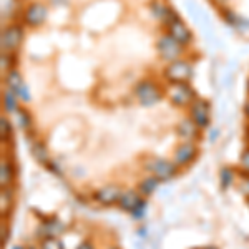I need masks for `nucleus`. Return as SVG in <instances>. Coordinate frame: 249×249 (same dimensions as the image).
<instances>
[{
    "label": "nucleus",
    "instance_id": "9",
    "mask_svg": "<svg viewBox=\"0 0 249 249\" xmlns=\"http://www.w3.org/2000/svg\"><path fill=\"white\" fill-rule=\"evenodd\" d=\"M122 193L123 190L118 184H107V186H102L100 190L95 191L93 198L102 206H115V204H118L120 198H122Z\"/></svg>",
    "mask_w": 249,
    "mask_h": 249
},
{
    "label": "nucleus",
    "instance_id": "19",
    "mask_svg": "<svg viewBox=\"0 0 249 249\" xmlns=\"http://www.w3.org/2000/svg\"><path fill=\"white\" fill-rule=\"evenodd\" d=\"M12 208H14V191H12V186L2 188V193H0V211H2V216L9 214Z\"/></svg>",
    "mask_w": 249,
    "mask_h": 249
},
{
    "label": "nucleus",
    "instance_id": "31",
    "mask_svg": "<svg viewBox=\"0 0 249 249\" xmlns=\"http://www.w3.org/2000/svg\"><path fill=\"white\" fill-rule=\"evenodd\" d=\"M201 249H218V248H214V246H208V248H201Z\"/></svg>",
    "mask_w": 249,
    "mask_h": 249
},
{
    "label": "nucleus",
    "instance_id": "36",
    "mask_svg": "<svg viewBox=\"0 0 249 249\" xmlns=\"http://www.w3.org/2000/svg\"><path fill=\"white\" fill-rule=\"evenodd\" d=\"M248 186H249V184H248Z\"/></svg>",
    "mask_w": 249,
    "mask_h": 249
},
{
    "label": "nucleus",
    "instance_id": "12",
    "mask_svg": "<svg viewBox=\"0 0 249 249\" xmlns=\"http://www.w3.org/2000/svg\"><path fill=\"white\" fill-rule=\"evenodd\" d=\"M151 12H153L155 18L166 27L175 22L176 18H179L178 15H176V12L173 10L166 2H163V0H155V2L151 3Z\"/></svg>",
    "mask_w": 249,
    "mask_h": 249
},
{
    "label": "nucleus",
    "instance_id": "35",
    "mask_svg": "<svg viewBox=\"0 0 249 249\" xmlns=\"http://www.w3.org/2000/svg\"><path fill=\"white\" fill-rule=\"evenodd\" d=\"M29 249H37V248H29Z\"/></svg>",
    "mask_w": 249,
    "mask_h": 249
},
{
    "label": "nucleus",
    "instance_id": "11",
    "mask_svg": "<svg viewBox=\"0 0 249 249\" xmlns=\"http://www.w3.org/2000/svg\"><path fill=\"white\" fill-rule=\"evenodd\" d=\"M47 20V7L40 2L30 3L23 12V22L29 27H40Z\"/></svg>",
    "mask_w": 249,
    "mask_h": 249
},
{
    "label": "nucleus",
    "instance_id": "27",
    "mask_svg": "<svg viewBox=\"0 0 249 249\" xmlns=\"http://www.w3.org/2000/svg\"><path fill=\"white\" fill-rule=\"evenodd\" d=\"M144 211H146V198H144L143 201L140 203V206L136 208V210H135L133 213H131V214H133V218H135V219H143Z\"/></svg>",
    "mask_w": 249,
    "mask_h": 249
},
{
    "label": "nucleus",
    "instance_id": "33",
    "mask_svg": "<svg viewBox=\"0 0 249 249\" xmlns=\"http://www.w3.org/2000/svg\"><path fill=\"white\" fill-rule=\"evenodd\" d=\"M246 203H248V206H249V196H248V198H246Z\"/></svg>",
    "mask_w": 249,
    "mask_h": 249
},
{
    "label": "nucleus",
    "instance_id": "2",
    "mask_svg": "<svg viewBox=\"0 0 249 249\" xmlns=\"http://www.w3.org/2000/svg\"><path fill=\"white\" fill-rule=\"evenodd\" d=\"M143 164H144V170L150 173V175L160 178L161 181L173 179L176 175H178V170H179L173 161H168V160H164V158H156V156L144 160Z\"/></svg>",
    "mask_w": 249,
    "mask_h": 249
},
{
    "label": "nucleus",
    "instance_id": "34",
    "mask_svg": "<svg viewBox=\"0 0 249 249\" xmlns=\"http://www.w3.org/2000/svg\"><path fill=\"white\" fill-rule=\"evenodd\" d=\"M248 91H249V80H248Z\"/></svg>",
    "mask_w": 249,
    "mask_h": 249
},
{
    "label": "nucleus",
    "instance_id": "4",
    "mask_svg": "<svg viewBox=\"0 0 249 249\" xmlns=\"http://www.w3.org/2000/svg\"><path fill=\"white\" fill-rule=\"evenodd\" d=\"M166 98L175 107H190L196 100L195 90L188 83H170L166 87Z\"/></svg>",
    "mask_w": 249,
    "mask_h": 249
},
{
    "label": "nucleus",
    "instance_id": "18",
    "mask_svg": "<svg viewBox=\"0 0 249 249\" xmlns=\"http://www.w3.org/2000/svg\"><path fill=\"white\" fill-rule=\"evenodd\" d=\"M63 230V224L60 223L58 219H55V218H52V219H47V221H43V224L38 228V234L42 236V239L43 238H50V236H57L58 232H62Z\"/></svg>",
    "mask_w": 249,
    "mask_h": 249
},
{
    "label": "nucleus",
    "instance_id": "5",
    "mask_svg": "<svg viewBox=\"0 0 249 249\" xmlns=\"http://www.w3.org/2000/svg\"><path fill=\"white\" fill-rule=\"evenodd\" d=\"M163 75L170 83H188V80L193 77V67L183 58L176 60L173 63H168Z\"/></svg>",
    "mask_w": 249,
    "mask_h": 249
},
{
    "label": "nucleus",
    "instance_id": "14",
    "mask_svg": "<svg viewBox=\"0 0 249 249\" xmlns=\"http://www.w3.org/2000/svg\"><path fill=\"white\" fill-rule=\"evenodd\" d=\"M176 131H178L179 138L184 140V142H196V140H199L203 130L195 122H193L190 116H188V118H184L178 123Z\"/></svg>",
    "mask_w": 249,
    "mask_h": 249
},
{
    "label": "nucleus",
    "instance_id": "13",
    "mask_svg": "<svg viewBox=\"0 0 249 249\" xmlns=\"http://www.w3.org/2000/svg\"><path fill=\"white\" fill-rule=\"evenodd\" d=\"M166 29H168V35H171V37L175 38L176 42L181 43V45L186 47L188 43L191 42V38H193L191 30L188 29V25L183 22L181 18H176L175 22L166 27Z\"/></svg>",
    "mask_w": 249,
    "mask_h": 249
},
{
    "label": "nucleus",
    "instance_id": "8",
    "mask_svg": "<svg viewBox=\"0 0 249 249\" xmlns=\"http://www.w3.org/2000/svg\"><path fill=\"white\" fill-rule=\"evenodd\" d=\"M198 153H199L198 144L195 142H184L176 148L175 155H173V163H175L178 168H184L190 163L195 161Z\"/></svg>",
    "mask_w": 249,
    "mask_h": 249
},
{
    "label": "nucleus",
    "instance_id": "16",
    "mask_svg": "<svg viewBox=\"0 0 249 249\" xmlns=\"http://www.w3.org/2000/svg\"><path fill=\"white\" fill-rule=\"evenodd\" d=\"M15 179V166L14 161L5 156H2V161H0V184L2 188H9L12 186Z\"/></svg>",
    "mask_w": 249,
    "mask_h": 249
},
{
    "label": "nucleus",
    "instance_id": "7",
    "mask_svg": "<svg viewBox=\"0 0 249 249\" xmlns=\"http://www.w3.org/2000/svg\"><path fill=\"white\" fill-rule=\"evenodd\" d=\"M190 118L198 124L201 130H206L211 122V107L206 100L196 98L190 105Z\"/></svg>",
    "mask_w": 249,
    "mask_h": 249
},
{
    "label": "nucleus",
    "instance_id": "23",
    "mask_svg": "<svg viewBox=\"0 0 249 249\" xmlns=\"http://www.w3.org/2000/svg\"><path fill=\"white\" fill-rule=\"evenodd\" d=\"M40 249H65L63 243L60 241L57 236H50V238H43Z\"/></svg>",
    "mask_w": 249,
    "mask_h": 249
},
{
    "label": "nucleus",
    "instance_id": "32",
    "mask_svg": "<svg viewBox=\"0 0 249 249\" xmlns=\"http://www.w3.org/2000/svg\"><path fill=\"white\" fill-rule=\"evenodd\" d=\"M14 249H23V246H15Z\"/></svg>",
    "mask_w": 249,
    "mask_h": 249
},
{
    "label": "nucleus",
    "instance_id": "25",
    "mask_svg": "<svg viewBox=\"0 0 249 249\" xmlns=\"http://www.w3.org/2000/svg\"><path fill=\"white\" fill-rule=\"evenodd\" d=\"M221 178H219V181H221V186L226 190L228 186L232 183V179H234V173H232L230 168H224V170H221Z\"/></svg>",
    "mask_w": 249,
    "mask_h": 249
},
{
    "label": "nucleus",
    "instance_id": "1",
    "mask_svg": "<svg viewBox=\"0 0 249 249\" xmlns=\"http://www.w3.org/2000/svg\"><path fill=\"white\" fill-rule=\"evenodd\" d=\"M156 50H158V53L163 62L173 63V62H176V60H181L183 53H184V45H181L179 42H176L171 35L164 34L156 40Z\"/></svg>",
    "mask_w": 249,
    "mask_h": 249
},
{
    "label": "nucleus",
    "instance_id": "20",
    "mask_svg": "<svg viewBox=\"0 0 249 249\" xmlns=\"http://www.w3.org/2000/svg\"><path fill=\"white\" fill-rule=\"evenodd\" d=\"M32 156H34V158L37 160L38 163L45 164V166H48V164H50L47 146L42 142H38V140H35V142L32 143Z\"/></svg>",
    "mask_w": 249,
    "mask_h": 249
},
{
    "label": "nucleus",
    "instance_id": "22",
    "mask_svg": "<svg viewBox=\"0 0 249 249\" xmlns=\"http://www.w3.org/2000/svg\"><path fill=\"white\" fill-rule=\"evenodd\" d=\"M17 122H18V126L22 128V130H25V131H29L30 128L34 126V120H32V115L27 110H23V108H18Z\"/></svg>",
    "mask_w": 249,
    "mask_h": 249
},
{
    "label": "nucleus",
    "instance_id": "28",
    "mask_svg": "<svg viewBox=\"0 0 249 249\" xmlns=\"http://www.w3.org/2000/svg\"><path fill=\"white\" fill-rule=\"evenodd\" d=\"M12 55L14 53H2V70H7V71L14 70V68H12V60H10V58H14Z\"/></svg>",
    "mask_w": 249,
    "mask_h": 249
},
{
    "label": "nucleus",
    "instance_id": "21",
    "mask_svg": "<svg viewBox=\"0 0 249 249\" xmlns=\"http://www.w3.org/2000/svg\"><path fill=\"white\" fill-rule=\"evenodd\" d=\"M3 107L9 113H17L18 111V96L12 90H7L3 93Z\"/></svg>",
    "mask_w": 249,
    "mask_h": 249
},
{
    "label": "nucleus",
    "instance_id": "30",
    "mask_svg": "<svg viewBox=\"0 0 249 249\" xmlns=\"http://www.w3.org/2000/svg\"><path fill=\"white\" fill-rule=\"evenodd\" d=\"M244 113H246V116H248V120H249V98H248L246 105H244Z\"/></svg>",
    "mask_w": 249,
    "mask_h": 249
},
{
    "label": "nucleus",
    "instance_id": "17",
    "mask_svg": "<svg viewBox=\"0 0 249 249\" xmlns=\"http://www.w3.org/2000/svg\"><path fill=\"white\" fill-rule=\"evenodd\" d=\"M160 183H161V179H160V178H156V176H153V175H148L146 178H143L142 181L138 183L140 195H142L143 198L151 196L156 191V188L160 186Z\"/></svg>",
    "mask_w": 249,
    "mask_h": 249
},
{
    "label": "nucleus",
    "instance_id": "10",
    "mask_svg": "<svg viewBox=\"0 0 249 249\" xmlns=\"http://www.w3.org/2000/svg\"><path fill=\"white\" fill-rule=\"evenodd\" d=\"M5 83H7V87H9V90L14 91L15 95L18 96L22 102H30V91H29V88H27L25 85V82H23V78H22V75L18 73L17 70H10L9 73H7V77H5Z\"/></svg>",
    "mask_w": 249,
    "mask_h": 249
},
{
    "label": "nucleus",
    "instance_id": "24",
    "mask_svg": "<svg viewBox=\"0 0 249 249\" xmlns=\"http://www.w3.org/2000/svg\"><path fill=\"white\" fill-rule=\"evenodd\" d=\"M10 136H12V124L7 120V116H2L0 118V138H2V142H7Z\"/></svg>",
    "mask_w": 249,
    "mask_h": 249
},
{
    "label": "nucleus",
    "instance_id": "3",
    "mask_svg": "<svg viewBox=\"0 0 249 249\" xmlns=\"http://www.w3.org/2000/svg\"><path fill=\"white\" fill-rule=\"evenodd\" d=\"M135 96L143 107H153L163 98V90L153 80H142L135 87Z\"/></svg>",
    "mask_w": 249,
    "mask_h": 249
},
{
    "label": "nucleus",
    "instance_id": "15",
    "mask_svg": "<svg viewBox=\"0 0 249 249\" xmlns=\"http://www.w3.org/2000/svg\"><path fill=\"white\" fill-rule=\"evenodd\" d=\"M143 196L140 195L138 190H126L122 193V198L118 201V206L122 211H126V213H133L136 208L140 206V203L143 201Z\"/></svg>",
    "mask_w": 249,
    "mask_h": 249
},
{
    "label": "nucleus",
    "instance_id": "26",
    "mask_svg": "<svg viewBox=\"0 0 249 249\" xmlns=\"http://www.w3.org/2000/svg\"><path fill=\"white\" fill-rule=\"evenodd\" d=\"M239 166L246 175H249V146L244 150V153L241 155V160H239Z\"/></svg>",
    "mask_w": 249,
    "mask_h": 249
},
{
    "label": "nucleus",
    "instance_id": "6",
    "mask_svg": "<svg viewBox=\"0 0 249 249\" xmlns=\"http://www.w3.org/2000/svg\"><path fill=\"white\" fill-rule=\"evenodd\" d=\"M23 42V27L18 23H12L2 32V50L3 53L17 52Z\"/></svg>",
    "mask_w": 249,
    "mask_h": 249
},
{
    "label": "nucleus",
    "instance_id": "29",
    "mask_svg": "<svg viewBox=\"0 0 249 249\" xmlns=\"http://www.w3.org/2000/svg\"><path fill=\"white\" fill-rule=\"evenodd\" d=\"M77 249H95V248H93V244H91L90 241H83V243L80 244Z\"/></svg>",
    "mask_w": 249,
    "mask_h": 249
}]
</instances>
